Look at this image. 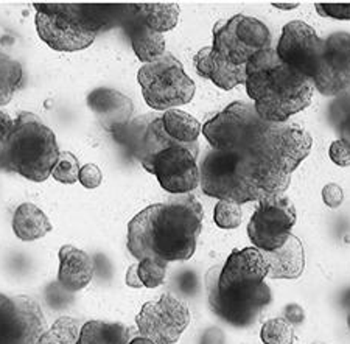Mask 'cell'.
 <instances>
[{
    "label": "cell",
    "mask_w": 350,
    "mask_h": 344,
    "mask_svg": "<svg viewBox=\"0 0 350 344\" xmlns=\"http://www.w3.org/2000/svg\"><path fill=\"white\" fill-rule=\"evenodd\" d=\"M342 304H344V307L350 308V291H347L346 295H344V297H342Z\"/></svg>",
    "instance_id": "cell-40"
},
{
    "label": "cell",
    "mask_w": 350,
    "mask_h": 344,
    "mask_svg": "<svg viewBox=\"0 0 350 344\" xmlns=\"http://www.w3.org/2000/svg\"><path fill=\"white\" fill-rule=\"evenodd\" d=\"M103 181V173H101L100 167L95 163H86L81 167L80 176H78V183L86 189H97Z\"/></svg>",
    "instance_id": "cell-33"
},
{
    "label": "cell",
    "mask_w": 350,
    "mask_h": 344,
    "mask_svg": "<svg viewBox=\"0 0 350 344\" xmlns=\"http://www.w3.org/2000/svg\"><path fill=\"white\" fill-rule=\"evenodd\" d=\"M36 30L50 49L80 52L90 47L98 33L125 28L139 3H35Z\"/></svg>",
    "instance_id": "cell-4"
},
{
    "label": "cell",
    "mask_w": 350,
    "mask_h": 344,
    "mask_svg": "<svg viewBox=\"0 0 350 344\" xmlns=\"http://www.w3.org/2000/svg\"><path fill=\"white\" fill-rule=\"evenodd\" d=\"M312 81L327 97L350 94V33L336 31L324 39L323 55Z\"/></svg>",
    "instance_id": "cell-14"
},
{
    "label": "cell",
    "mask_w": 350,
    "mask_h": 344,
    "mask_svg": "<svg viewBox=\"0 0 350 344\" xmlns=\"http://www.w3.org/2000/svg\"><path fill=\"white\" fill-rule=\"evenodd\" d=\"M125 31L128 33L135 56L144 64L153 63L165 53V38L162 33H157L146 27L139 18V11L137 16L125 27Z\"/></svg>",
    "instance_id": "cell-21"
},
{
    "label": "cell",
    "mask_w": 350,
    "mask_h": 344,
    "mask_svg": "<svg viewBox=\"0 0 350 344\" xmlns=\"http://www.w3.org/2000/svg\"><path fill=\"white\" fill-rule=\"evenodd\" d=\"M80 170L81 167L77 157L69 151H63L55 163L52 176L61 184H75L78 181V176H80Z\"/></svg>",
    "instance_id": "cell-30"
},
{
    "label": "cell",
    "mask_w": 350,
    "mask_h": 344,
    "mask_svg": "<svg viewBox=\"0 0 350 344\" xmlns=\"http://www.w3.org/2000/svg\"><path fill=\"white\" fill-rule=\"evenodd\" d=\"M246 91L258 117L271 123H286L312 103L313 81L293 70L268 49L254 55L246 64Z\"/></svg>",
    "instance_id": "cell-5"
},
{
    "label": "cell",
    "mask_w": 350,
    "mask_h": 344,
    "mask_svg": "<svg viewBox=\"0 0 350 344\" xmlns=\"http://www.w3.org/2000/svg\"><path fill=\"white\" fill-rule=\"evenodd\" d=\"M329 156L333 163H336V166L340 167H349L350 166V150L347 148V145L341 142L340 139L335 140L330 145V150H329Z\"/></svg>",
    "instance_id": "cell-34"
},
{
    "label": "cell",
    "mask_w": 350,
    "mask_h": 344,
    "mask_svg": "<svg viewBox=\"0 0 350 344\" xmlns=\"http://www.w3.org/2000/svg\"><path fill=\"white\" fill-rule=\"evenodd\" d=\"M135 324L142 336L162 344H174L190 324V312L183 301L165 293L159 301L145 304Z\"/></svg>",
    "instance_id": "cell-12"
},
{
    "label": "cell",
    "mask_w": 350,
    "mask_h": 344,
    "mask_svg": "<svg viewBox=\"0 0 350 344\" xmlns=\"http://www.w3.org/2000/svg\"><path fill=\"white\" fill-rule=\"evenodd\" d=\"M137 80L146 105L156 111L165 112L187 105L196 91L193 80L172 53H163L153 63L144 64Z\"/></svg>",
    "instance_id": "cell-7"
},
{
    "label": "cell",
    "mask_w": 350,
    "mask_h": 344,
    "mask_svg": "<svg viewBox=\"0 0 350 344\" xmlns=\"http://www.w3.org/2000/svg\"><path fill=\"white\" fill-rule=\"evenodd\" d=\"M312 144V136L296 125L260 123L251 142L237 153L243 178L257 201L284 194Z\"/></svg>",
    "instance_id": "cell-3"
},
{
    "label": "cell",
    "mask_w": 350,
    "mask_h": 344,
    "mask_svg": "<svg viewBox=\"0 0 350 344\" xmlns=\"http://www.w3.org/2000/svg\"><path fill=\"white\" fill-rule=\"evenodd\" d=\"M243 212L240 204L232 201H218L213 211V222L221 229H235L241 224Z\"/></svg>",
    "instance_id": "cell-31"
},
{
    "label": "cell",
    "mask_w": 350,
    "mask_h": 344,
    "mask_svg": "<svg viewBox=\"0 0 350 344\" xmlns=\"http://www.w3.org/2000/svg\"><path fill=\"white\" fill-rule=\"evenodd\" d=\"M198 75L211 80L215 86L230 91L246 83V66H232L213 53L212 47H204L195 56Z\"/></svg>",
    "instance_id": "cell-20"
},
{
    "label": "cell",
    "mask_w": 350,
    "mask_h": 344,
    "mask_svg": "<svg viewBox=\"0 0 350 344\" xmlns=\"http://www.w3.org/2000/svg\"><path fill=\"white\" fill-rule=\"evenodd\" d=\"M61 155L55 133L33 112H21L8 136L0 140V172L44 183Z\"/></svg>",
    "instance_id": "cell-6"
},
{
    "label": "cell",
    "mask_w": 350,
    "mask_h": 344,
    "mask_svg": "<svg viewBox=\"0 0 350 344\" xmlns=\"http://www.w3.org/2000/svg\"><path fill=\"white\" fill-rule=\"evenodd\" d=\"M24 84L22 64L0 50V106L8 105Z\"/></svg>",
    "instance_id": "cell-27"
},
{
    "label": "cell",
    "mask_w": 350,
    "mask_h": 344,
    "mask_svg": "<svg viewBox=\"0 0 350 344\" xmlns=\"http://www.w3.org/2000/svg\"><path fill=\"white\" fill-rule=\"evenodd\" d=\"M257 211L247 224V235L260 251H274L291 235L296 224V209L293 201L282 195H273L258 201Z\"/></svg>",
    "instance_id": "cell-10"
},
{
    "label": "cell",
    "mask_w": 350,
    "mask_h": 344,
    "mask_svg": "<svg viewBox=\"0 0 350 344\" xmlns=\"http://www.w3.org/2000/svg\"><path fill=\"white\" fill-rule=\"evenodd\" d=\"M271 49L269 28L251 16L237 14L213 28L212 50L228 64L246 66L254 55Z\"/></svg>",
    "instance_id": "cell-8"
},
{
    "label": "cell",
    "mask_w": 350,
    "mask_h": 344,
    "mask_svg": "<svg viewBox=\"0 0 350 344\" xmlns=\"http://www.w3.org/2000/svg\"><path fill=\"white\" fill-rule=\"evenodd\" d=\"M131 330L120 323L88 321L81 326L77 344H128Z\"/></svg>",
    "instance_id": "cell-23"
},
{
    "label": "cell",
    "mask_w": 350,
    "mask_h": 344,
    "mask_svg": "<svg viewBox=\"0 0 350 344\" xmlns=\"http://www.w3.org/2000/svg\"><path fill=\"white\" fill-rule=\"evenodd\" d=\"M81 326L78 319L70 317L58 318L52 327L42 332L36 344H77Z\"/></svg>",
    "instance_id": "cell-28"
},
{
    "label": "cell",
    "mask_w": 350,
    "mask_h": 344,
    "mask_svg": "<svg viewBox=\"0 0 350 344\" xmlns=\"http://www.w3.org/2000/svg\"><path fill=\"white\" fill-rule=\"evenodd\" d=\"M274 7H278V8H280V10H293V8H296V7H299V2H293V3H282V2H274L273 3Z\"/></svg>",
    "instance_id": "cell-39"
},
{
    "label": "cell",
    "mask_w": 350,
    "mask_h": 344,
    "mask_svg": "<svg viewBox=\"0 0 350 344\" xmlns=\"http://www.w3.org/2000/svg\"><path fill=\"white\" fill-rule=\"evenodd\" d=\"M198 153H200L198 144L168 146L154 156L145 170L154 174L161 187L168 194L187 195L200 185V167L196 163Z\"/></svg>",
    "instance_id": "cell-11"
},
{
    "label": "cell",
    "mask_w": 350,
    "mask_h": 344,
    "mask_svg": "<svg viewBox=\"0 0 350 344\" xmlns=\"http://www.w3.org/2000/svg\"><path fill=\"white\" fill-rule=\"evenodd\" d=\"M323 50L324 39L316 35L312 27L302 21H293L282 28L275 53L293 70L312 78Z\"/></svg>",
    "instance_id": "cell-15"
},
{
    "label": "cell",
    "mask_w": 350,
    "mask_h": 344,
    "mask_svg": "<svg viewBox=\"0 0 350 344\" xmlns=\"http://www.w3.org/2000/svg\"><path fill=\"white\" fill-rule=\"evenodd\" d=\"M201 202L193 195H174L145 207L128 224V250L137 261H189L202 230Z\"/></svg>",
    "instance_id": "cell-1"
},
{
    "label": "cell",
    "mask_w": 350,
    "mask_h": 344,
    "mask_svg": "<svg viewBox=\"0 0 350 344\" xmlns=\"http://www.w3.org/2000/svg\"><path fill=\"white\" fill-rule=\"evenodd\" d=\"M14 127V118H11L7 112L0 109V140H3L8 136V133Z\"/></svg>",
    "instance_id": "cell-37"
},
{
    "label": "cell",
    "mask_w": 350,
    "mask_h": 344,
    "mask_svg": "<svg viewBox=\"0 0 350 344\" xmlns=\"http://www.w3.org/2000/svg\"><path fill=\"white\" fill-rule=\"evenodd\" d=\"M347 326H349V329H350V308H349V315H347Z\"/></svg>",
    "instance_id": "cell-41"
},
{
    "label": "cell",
    "mask_w": 350,
    "mask_h": 344,
    "mask_svg": "<svg viewBox=\"0 0 350 344\" xmlns=\"http://www.w3.org/2000/svg\"><path fill=\"white\" fill-rule=\"evenodd\" d=\"M268 278V263L256 246L234 250L223 265L206 274L207 301L219 319L234 327L256 323L262 310L273 299Z\"/></svg>",
    "instance_id": "cell-2"
},
{
    "label": "cell",
    "mask_w": 350,
    "mask_h": 344,
    "mask_svg": "<svg viewBox=\"0 0 350 344\" xmlns=\"http://www.w3.org/2000/svg\"><path fill=\"white\" fill-rule=\"evenodd\" d=\"M338 122V134H340V140L347 145L350 150V101L342 105L341 114L336 118Z\"/></svg>",
    "instance_id": "cell-35"
},
{
    "label": "cell",
    "mask_w": 350,
    "mask_h": 344,
    "mask_svg": "<svg viewBox=\"0 0 350 344\" xmlns=\"http://www.w3.org/2000/svg\"><path fill=\"white\" fill-rule=\"evenodd\" d=\"M167 274V262L156 259H144L135 265H131L126 273V284L133 289H156L163 284Z\"/></svg>",
    "instance_id": "cell-25"
},
{
    "label": "cell",
    "mask_w": 350,
    "mask_h": 344,
    "mask_svg": "<svg viewBox=\"0 0 350 344\" xmlns=\"http://www.w3.org/2000/svg\"><path fill=\"white\" fill-rule=\"evenodd\" d=\"M260 338L263 344H293L295 343V330L288 319L271 318L263 324Z\"/></svg>",
    "instance_id": "cell-29"
},
{
    "label": "cell",
    "mask_w": 350,
    "mask_h": 344,
    "mask_svg": "<svg viewBox=\"0 0 350 344\" xmlns=\"http://www.w3.org/2000/svg\"><path fill=\"white\" fill-rule=\"evenodd\" d=\"M262 122L252 105L234 101L224 111L207 120L201 133L212 145V150L240 153L251 142Z\"/></svg>",
    "instance_id": "cell-9"
},
{
    "label": "cell",
    "mask_w": 350,
    "mask_h": 344,
    "mask_svg": "<svg viewBox=\"0 0 350 344\" xmlns=\"http://www.w3.org/2000/svg\"><path fill=\"white\" fill-rule=\"evenodd\" d=\"M323 200L325 206L330 209H338L344 201V191L338 184H327L323 189Z\"/></svg>",
    "instance_id": "cell-36"
},
{
    "label": "cell",
    "mask_w": 350,
    "mask_h": 344,
    "mask_svg": "<svg viewBox=\"0 0 350 344\" xmlns=\"http://www.w3.org/2000/svg\"><path fill=\"white\" fill-rule=\"evenodd\" d=\"M162 125L168 137L183 145L198 144L202 131L201 123L193 116L180 109H168L162 114Z\"/></svg>",
    "instance_id": "cell-24"
},
{
    "label": "cell",
    "mask_w": 350,
    "mask_h": 344,
    "mask_svg": "<svg viewBox=\"0 0 350 344\" xmlns=\"http://www.w3.org/2000/svg\"><path fill=\"white\" fill-rule=\"evenodd\" d=\"M268 263V278L299 279L306 269V251L296 235H290L284 245L274 251H262Z\"/></svg>",
    "instance_id": "cell-19"
},
{
    "label": "cell",
    "mask_w": 350,
    "mask_h": 344,
    "mask_svg": "<svg viewBox=\"0 0 350 344\" xmlns=\"http://www.w3.org/2000/svg\"><path fill=\"white\" fill-rule=\"evenodd\" d=\"M128 344H162V343H157L154 340H151V338H146V336H135L133 340H129Z\"/></svg>",
    "instance_id": "cell-38"
},
{
    "label": "cell",
    "mask_w": 350,
    "mask_h": 344,
    "mask_svg": "<svg viewBox=\"0 0 350 344\" xmlns=\"http://www.w3.org/2000/svg\"><path fill=\"white\" fill-rule=\"evenodd\" d=\"M58 284L67 291H80L94 278L95 263L88 252L72 245H64L59 250Z\"/></svg>",
    "instance_id": "cell-18"
},
{
    "label": "cell",
    "mask_w": 350,
    "mask_h": 344,
    "mask_svg": "<svg viewBox=\"0 0 350 344\" xmlns=\"http://www.w3.org/2000/svg\"><path fill=\"white\" fill-rule=\"evenodd\" d=\"M45 330L38 301L0 293V344H36Z\"/></svg>",
    "instance_id": "cell-13"
},
{
    "label": "cell",
    "mask_w": 350,
    "mask_h": 344,
    "mask_svg": "<svg viewBox=\"0 0 350 344\" xmlns=\"http://www.w3.org/2000/svg\"><path fill=\"white\" fill-rule=\"evenodd\" d=\"M316 11L323 18L350 21V3H316Z\"/></svg>",
    "instance_id": "cell-32"
},
{
    "label": "cell",
    "mask_w": 350,
    "mask_h": 344,
    "mask_svg": "<svg viewBox=\"0 0 350 344\" xmlns=\"http://www.w3.org/2000/svg\"><path fill=\"white\" fill-rule=\"evenodd\" d=\"M139 18L157 33L173 30L179 21V8L174 3H139Z\"/></svg>",
    "instance_id": "cell-26"
},
{
    "label": "cell",
    "mask_w": 350,
    "mask_h": 344,
    "mask_svg": "<svg viewBox=\"0 0 350 344\" xmlns=\"http://www.w3.org/2000/svg\"><path fill=\"white\" fill-rule=\"evenodd\" d=\"M52 223L47 215L31 202H24L16 209L13 217V230L22 241H35L52 230Z\"/></svg>",
    "instance_id": "cell-22"
},
{
    "label": "cell",
    "mask_w": 350,
    "mask_h": 344,
    "mask_svg": "<svg viewBox=\"0 0 350 344\" xmlns=\"http://www.w3.org/2000/svg\"><path fill=\"white\" fill-rule=\"evenodd\" d=\"M88 106L101 125L111 133L133 120L134 105L125 94L109 88H97L88 95Z\"/></svg>",
    "instance_id": "cell-17"
},
{
    "label": "cell",
    "mask_w": 350,
    "mask_h": 344,
    "mask_svg": "<svg viewBox=\"0 0 350 344\" xmlns=\"http://www.w3.org/2000/svg\"><path fill=\"white\" fill-rule=\"evenodd\" d=\"M118 144L125 145L129 155L146 168L150 162L168 146L178 145L168 137L162 125V114H145L133 118L128 125L112 133Z\"/></svg>",
    "instance_id": "cell-16"
}]
</instances>
